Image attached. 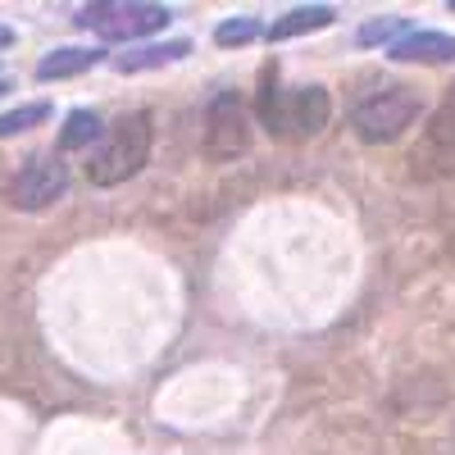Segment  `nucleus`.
Listing matches in <instances>:
<instances>
[{"mask_svg":"<svg viewBox=\"0 0 455 455\" xmlns=\"http://www.w3.org/2000/svg\"><path fill=\"white\" fill-rule=\"evenodd\" d=\"M150 141H156V128H150L146 109H132L114 128H105L100 146L87 156L92 187H119V182L137 178L146 169V160H150Z\"/></svg>","mask_w":455,"mask_h":455,"instance_id":"f257e3e1","label":"nucleus"},{"mask_svg":"<svg viewBox=\"0 0 455 455\" xmlns=\"http://www.w3.org/2000/svg\"><path fill=\"white\" fill-rule=\"evenodd\" d=\"M328 114H332V100L319 83L310 87H296V92H283L278 87V73L269 68L264 73V87H259V124L269 128L274 137H319L328 128Z\"/></svg>","mask_w":455,"mask_h":455,"instance_id":"f03ea898","label":"nucleus"},{"mask_svg":"<svg viewBox=\"0 0 455 455\" xmlns=\"http://www.w3.org/2000/svg\"><path fill=\"white\" fill-rule=\"evenodd\" d=\"M173 14L164 5H146V0H96V5L78 10V28L105 36V42H137V36L160 32Z\"/></svg>","mask_w":455,"mask_h":455,"instance_id":"7ed1b4c3","label":"nucleus"},{"mask_svg":"<svg viewBox=\"0 0 455 455\" xmlns=\"http://www.w3.org/2000/svg\"><path fill=\"white\" fill-rule=\"evenodd\" d=\"M419 109H424L419 92L396 83V87H383V92L364 96L351 114V128L360 132V141H396L414 119H419Z\"/></svg>","mask_w":455,"mask_h":455,"instance_id":"20e7f679","label":"nucleus"},{"mask_svg":"<svg viewBox=\"0 0 455 455\" xmlns=\"http://www.w3.org/2000/svg\"><path fill=\"white\" fill-rule=\"evenodd\" d=\"M251 146V114H246V100L237 92H219L205 109V156L210 160H237L246 156Z\"/></svg>","mask_w":455,"mask_h":455,"instance_id":"39448f33","label":"nucleus"},{"mask_svg":"<svg viewBox=\"0 0 455 455\" xmlns=\"http://www.w3.org/2000/svg\"><path fill=\"white\" fill-rule=\"evenodd\" d=\"M68 192V164L60 156H32L10 178V205L14 210H46Z\"/></svg>","mask_w":455,"mask_h":455,"instance_id":"423d86ee","label":"nucleus"},{"mask_svg":"<svg viewBox=\"0 0 455 455\" xmlns=\"http://www.w3.org/2000/svg\"><path fill=\"white\" fill-rule=\"evenodd\" d=\"M442 160V169H455V87L442 96L433 124H428V141L414 150V164H433Z\"/></svg>","mask_w":455,"mask_h":455,"instance_id":"0eeeda50","label":"nucleus"},{"mask_svg":"<svg viewBox=\"0 0 455 455\" xmlns=\"http://www.w3.org/2000/svg\"><path fill=\"white\" fill-rule=\"evenodd\" d=\"M387 55L396 64H446V60H455V36H446V32H405L401 42L387 46Z\"/></svg>","mask_w":455,"mask_h":455,"instance_id":"6e6552de","label":"nucleus"},{"mask_svg":"<svg viewBox=\"0 0 455 455\" xmlns=\"http://www.w3.org/2000/svg\"><path fill=\"white\" fill-rule=\"evenodd\" d=\"M96 64H100V51L64 46V51H51L42 64H36V78H42V83H51V78H78V73H87Z\"/></svg>","mask_w":455,"mask_h":455,"instance_id":"1a4fd4ad","label":"nucleus"},{"mask_svg":"<svg viewBox=\"0 0 455 455\" xmlns=\"http://www.w3.org/2000/svg\"><path fill=\"white\" fill-rule=\"evenodd\" d=\"M337 14L328 10V5H300V10H291V14H283V19H274L269 28H264V36L269 42H287V36H300V32H319V28H328Z\"/></svg>","mask_w":455,"mask_h":455,"instance_id":"9d476101","label":"nucleus"},{"mask_svg":"<svg viewBox=\"0 0 455 455\" xmlns=\"http://www.w3.org/2000/svg\"><path fill=\"white\" fill-rule=\"evenodd\" d=\"M182 55H192V42H156V46H137V51H124L114 60L119 73H141V68H160V64H173Z\"/></svg>","mask_w":455,"mask_h":455,"instance_id":"9b49d317","label":"nucleus"},{"mask_svg":"<svg viewBox=\"0 0 455 455\" xmlns=\"http://www.w3.org/2000/svg\"><path fill=\"white\" fill-rule=\"evenodd\" d=\"M96 137H105L100 114H96V109H73L68 119H64V132H60V150H83V146H92Z\"/></svg>","mask_w":455,"mask_h":455,"instance_id":"f8f14e48","label":"nucleus"},{"mask_svg":"<svg viewBox=\"0 0 455 455\" xmlns=\"http://www.w3.org/2000/svg\"><path fill=\"white\" fill-rule=\"evenodd\" d=\"M46 119H51V105H46V100L19 105V109H10V114H0V137H19V132H28V128H36V124H46Z\"/></svg>","mask_w":455,"mask_h":455,"instance_id":"ddd939ff","label":"nucleus"},{"mask_svg":"<svg viewBox=\"0 0 455 455\" xmlns=\"http://www.w3.org/2000/svg\"><path fill=\"white\" fill-rule=\"evenodd\" d=\"M259 32H264V28H259V19L242 14V19L219 23V28H214V42H219V46H246V42H255Z\"/></svg>","mask_w":455,"mask_h":455,"instance_id":"4468645a","label":"nucleus"},{"mask_svg":"<svg viewBox=\"0 0 455 455\" xmlns=\"http://www.w3.org/2000/svg\"><path fill=\"white\" fill-rule=\"evenodd\" d=\"M396 32H410V23H405V19H373V23H364V28H360V46L392 42Z\"/></svg>","mask_w":455,"mask_h":455,"instance_id":"2eb2a0df","label":"nucleus"},{"mask_svg":"<svg viewBox=\"0 0 455 455\" xmlns=\"http://www.w3.org/2000/svg\"><path fill=\"white\" fill-rule=\"evenodd\" d=\"M10 42H14V32H10V28H5V23H0V51H5V46H10Z\"/></svg>","mask_w":455,"mask_h":455,"instance_id":"dca6fc26","label":"nucleus"},{"mask_svg":"<svg viewBox=\"0 0 455 455\" xmlns=\"http://www.w3.org/2000/svg\"><path fill=\"white\" fill-rule=\"evenodd\" d=\"M0 92H5V83H0Z\"/></svg>","mask_w":455,"mask_h":455,"instance_id":"f3484780","label":"nucleus"}]
</instances>
